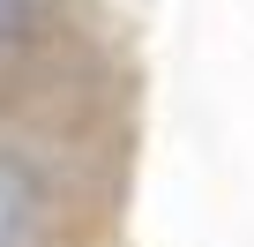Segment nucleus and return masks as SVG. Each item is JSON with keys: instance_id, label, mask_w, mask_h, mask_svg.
Here are the masks:
<instances>
[{"instance_id": "nucleus-1", "label": "nucleus", "mask_w": 254, "mask_h": 247, "mask_svg": "<svg viewBox=\"0 0 254 247\" xmlns=\"http://www.w3.org/2000/svg\"><path fill=\"white\" fill-rule=\"evenodd\" d=\"M142 82L75 30L0 60V247H127Z\"/></svg>"}, {"instance_id": "nucleus-2", "label": "nucleus", "mask_w": 254, "mask_h": 247, "mask_svg": "<svg viewBox=\"0 0 254 247\" xmlns=\"http://www.w3.org/2000/svg\"><path fill=\"white\" fill-rule=\"evenodd\" d=\"M53 38H67L60 0H0V60H15L30 45H53Z\"/></svg>"}]
</instances>
